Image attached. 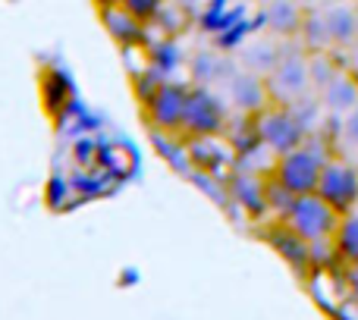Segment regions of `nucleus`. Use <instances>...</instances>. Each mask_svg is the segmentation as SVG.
Listing matches in <instances>:
<instances>
[{"label": "nucleus", "instance_id": "nucleus-1", "mask_svg": "<svg viewBox=\"0 0 358 320\" xmlns=\"http://www.w3.org/2000/svg\"><path fill=\"white\" fill-rule=\"evenodd\" d=\"M327 154L317 142H308L305 138L296 151L277 157V166H273V179L283 185L289 195H315L317 191V179H321V170L327 163Z\"/></svg>", "mask_w": 358, "mask_h": 320}, {"label": "nucleus", "instance_id": "nucleus-2", "mask_svg": "<svg viewBox=\"0 0 358 320\" xmlns=\"http://www.w3.org/2000/svg\"><path fill=\"white\" fill-rule=\"evenodd\" d=\"M340 220L343 217L317 195H299L292 201V208L286 210L283 226L296 239H302L305 245H317L324 239H334L336 229H340Z\"/></svg>", "mask_w": 358, "mask_h": 320}, {"label": "nucleus", "instance_id": "nucleus-3", "mask_svg": "<svg viewBox=\"0 0 358 320\" xmlns=\"http://www.w3.org/2000/svg\"><path fill=\"white\" fill-rule=\"evenodd\" d=\"M315 195L327 201L340 217L352 214L358 204V166L343 157H330L321 170Z\"/></svg>", "mask_w": 358, "mask_h": 320}, {"label": "nucleus", "instance_id": "nucleus-4", "mask_svg": "<svg viewBox=\"0 0 358 320\" xmlns=\"http://www.w3.org/2000/svg\"><path fill=\"white\" fill-rule=\"evenodd\" d=\"M264 82H267V92H271V101H283V107L305 98L311 88L308 57L302 50H283L280 63L273 66V73Z\"/></svg>", "mask_w": 358, "mask_h": 320}, {"label": "nucleus", "instance_id": "nucleus-5", "mask_svg": "<svg viewBox=\"0 0 358 320\" xmlns=\"http://www.w3.org/2000/svg\"><path fill=\"white\" fill-rule=\"evenodd\" d=\"M255 132H258V138L277 157L289 154V151H296L305 142V129L292 119V113L286 107H267V110H261L258 119H255Z\"/></svg>", "mask_w": 358, "mask_h": 320}, {"label": "nucleus", "instance_id": "nucleus-6", "mask_svg": "<svg viewBox=\"0 0 358 320\" xmlns=\"http://www.w3.org/2000/svg\"><path fill=\"white\" fill-rule=\"evenodd\" d=\"M227 123V113L223 104L208 94L204 88L185 94V110H182V129H189L192 136H217Z\"/></svg>", "mask_w": 358, "mask_h": 320}, {"label": "nucleus", "instance_id": "nucleus-7", "mask_svg": "<svg viewBox=\"0 0 358 320\" xmlns=\"http://www.w3.org/2000/svg\"><path fill=\"white\" fill-rule=\"evenodd\" d=\"M185 88L173 85V82H161L155 85V92L148 94L145 107H148V119L157 126V129L176 132L182 129V110H185Z\"/></svg>", "mask_w": 358, "mask_h": 320}, {"label": "nucleus", "instance_id": "nucleus-8", "mask_svg": "<svg viewBox=\"0 0 358 320\" xmlns=\"http://www.w3.org/2000/svg\"><path fill=\"white\" fill-rule=\"evenodd\" d=\"M227 92L233 107H239L242 113H255L258 117L261 110H267V101H271V92H267V82L264 75H255V73H233L227 82Z\"/></svg>", "mask_w": 358, "mask_h": 320}, {"label": "nucleus", "instance_id": "nucleus-9", "mask_svg": "<svg viewBox=\"0 0 358 320\" xmlns=\"http://www.w3.org/2000/svg\"><path fill=\"white\" fill-rule=\"evenodd\" d=\"M302 19H305V13L296 0H267L264 3V25L280 38L299 35Z\"/></svg>", "mask_w": 358, "mask_h": 320}, {"label": "nucleus", "instance_id": "nucleus-10", "mask_svg": "<svg viewBox=\"0 0 358 320\" xmlns=\"http://www.w3.org/2000/svg\"><path fill=\"white\" fill-rule=\"evenodd\" d=\"M324 29H327V41L336 48H346L355 41V6L349 3H330L324 6Z\"/></svg>", "mask_w": 358, "mask_h": 320}, {"label": "nucleus", "instance_id": "nucleus-11", "mask_svg": "<svg viewBox=\"0 0 358 320\" xmlns=\"http://www.w3.org/2000/svg\"><path fill=\"white\" fill-rule=\"evenodd\" d=\"M317 101H321V107L327 113H340V117L352 113L358 107V82H355V75L343 73L334 85H327L321 94H317Z\"/></svg>", "mask_w": 358, "mask_h": 320}, {"label": "nucleus", "instance_id": "nucleus-12", "mask_svg": "<svg viewBox=\"0 0 358 320\" xmlns=\"http://www.w3.org/2000/svg\"><path fill=\"white\" fill-rule=\"evenodd\" d=\"M280 57H283V50L277 48V44H271V41H252V44H245L242 48V54H239V60L245 63V73H255V75H271L273 73V66L280 63Z\"/></svg>", "mask_w": 358, "mask_h": 320}, {"label": "nucleus", "instance_id": "nucleus-13", "mask_svg": "<svg viewBox=\"0 0 358 320\" xmlns=\"http://www.w3.org/2000/svg\"><path fill=\"white\" fill-rule=\"evenodd\" d=\"M101 22H104V29L110 31L113 41H120V44H136L138 35H142V22H138L136 16H129L123 6L101 10Z\"/></svg>", "mask_w": 358, "mask_h": 320}, {"label": "nucleus", "instance_id": "nucleus-14", "mask_svg": "<svg viewBox=\"0 0 358 320\" xmlns=\"http://www.w3.org/2000/svg\"><path fill=\"white\" fill-rule=\"evenodd\" d=\"M334 248L349 267H358V210L340 220V229L334 235Z\"/></svg>", "mask_w": 358, "mask_h": 320}, {"label": "nucleus", "instance_id": "nucleus-15", "mask_svg": "<svg viewBox=\"0 0 358 320\" xmlns=\"http://www.w3.org/2000/svg\"><path fill=\"white\" fill-rule=\"evenodd\" d=\"M233 195L236 201H242L248 210H264L267 208V198H264V182L255 176H248V173H239V176L233 179Z\"/></svg>", "mask_w": 358, "mask_h": 320}, {"label": "nucleus", "instance_id": "nucleus-16", "mask_svg": "<svg viewBox=\"0 0 358 320\" xmlns=\"http://www.w3.org/2000/svg\"><path fill=\"white\" fill-rule=\"evenodd\" d=\"M308 75H311V88L321 94L324 88L334 85V82L340 79L343 69L336 66L334 57H330L327 50H321V54H311V57H308Z\"/></svg>", "mask_w": 358, "mask_h": 320}, {"label": "nucleus", "instance_id": "nucleus-17", "mask_svg": "<svg viewBox=\"0 0 358 320\" xmlns=\"http://www.w3.org/2000/svg\"><path fill=\"white\" fill-rule=\"evenodd\" d=\"M299 35H302L305 48H308L311 54H321L324 48H330V41H327V29H324V13H321V10H308V13H305Z\"/></svg>", "mask_w": 358, "mask_h": 320}, {"label": "nucleus", "instance_id": "nucleus-18", "mask_svg": "<svg viewBox=\"0 0 358 320\" xmlns=\"http://www.w3.org/2000/svg\"><path fill=\"white\" fill-rule=\"evenodd\" d=\"M286 110L292 113V119H296L299 126H302L305 132H308V126H315V119L321 117V101L315 98V94H305V98H299V101H292V104H286Z\"/></svg>", "mask_w": 358, "mask_h": 320}, {"label": "nucleus", "instance_id": "nucleus-19", "mask_svg": "<svg viewBox=\"0 0 358 320\" xmlns=\"http://www.w3.org/2000/svg\"><path fill=\"white\" fill-rule=\"evenodd\" d=\"M120 6H123L129 16H136L138 22H145V19L157 16L164 6V0H120Z\"/></svg>", "mask_w": 358, "mask_h": 320}, {"label": "nucleus", "instance_id": "nucleus-20", "mask_svg": "<svg viewBox=\"0 0 358 320\" xmlns=\"http://www.w3.org/2000/svg\"><path fill=\"white\" fill-rule=\"evenodd\" d=\"M343 138H346V145L358 148V107L352 113H346V117H343Z\"/></svg>", "mask_w": 358, "mask_h": 320}, {"label": "nucleus", "instance_id": "nucleus-21", "mask_svg": "<svg viewBox=\"0 0 358 320\" xmlns=\"http://www.w3.org/2000/svg\"><path fill=\"white\" fill-rule=\"evenodd\" d=\"M98 10H110V6H120V0H94Z\"/></svg>", "mask_w": 358, "mask_h": 320}, {"label": "nucleus", "instance_id": "nucleus-22", "mask_svg": "<svg viewBox=\"0 0 358 320\" xmlns=\"http://www.w3.org/2000/svg\"><path fill=\"white\" fill-rule=\"evenodd\" d=\"M176 3H182V6H195L198 0H176Z\"/></svg>", "mask_w": 358, "mask_h": 320}, {"label": "nucleus", "instance_id": "nucleus-23", "mask_svg": "<svg viewBox=\"0 0 358 320\" xmlns=\"http://www.w3.org/2000/svg\"><path fill=\"white\" fill-rule=\"evenodd\" d=\"M355 41H358V10H355Z\"/></svg>", "mask_w": 358, "mask_h": 320}, {"label": "nucleus", "instance_id": "nucleus-24", "mask_svg": "<svg viewBox=\"0 0 358 320\" xmlns=\"http://www.w3.org/2000/svg\"><path fill=\"white\" fill-rule=\"evenodd\" d=\"M355 69H358V60H355Z\"/></svg>", "mask_w": 358, "mask_h": 320}, {"label": "nucleus", "instance_id": "nucleus-25", "mask_svg": "<svg viewBox=\"0 0 358 320\" xmlns=\"http://www.w3.org/2000/svg\"><path fill=\"white\" fill-rule=\"evenodd\" d=\"M296 3H302V0H296Z\"/></svg>", "mask_w": 358, "mask_h": 320}]
</instances>
